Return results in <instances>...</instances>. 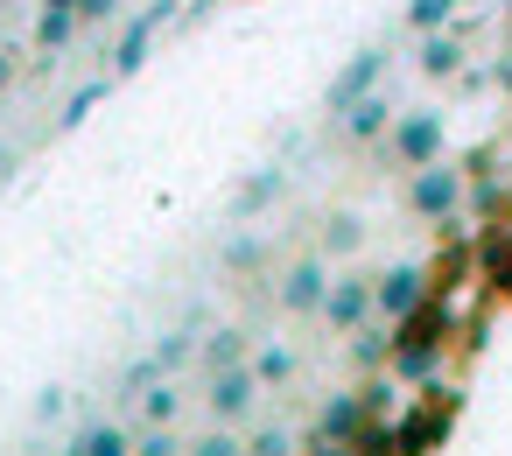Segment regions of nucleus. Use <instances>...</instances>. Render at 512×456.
Here are the masks:
<instances>
[{
    "label": "nucleus",
    "mask_w": 512,
    "mask_h": 456,
    "mask_svg": "<svg viewBox=\"0 0 512 456\" xmlns=\"http://www.w3.org/2000/svg\"><path fill=\"white\" fill-rule=\"evenodd\" d=\"M442 148H449V120H442L435 106H407V113L386 127L393 169H428V162H442Z\"/></svg>",
    "instance_id": "obj_3"
},
{
    "label": "nucleus",
    "mask_w": 512,
    "mask_h": 456,
    "mask_svg": "<svg viewBox=\"0 0 512 456\" xmlns=\"http://www.w3.org/2000/svg\"><path fill=\"white\" fill-rule=\"evenodd\" d=\"M78 15H85V22H113V15H120V0H78Z\"/></svg>",
    "instance_id": "obj_32"
},
{
    "label": "nucleus",
    "mask_w": 512,
    "mask_h": 456,
    "mask_svg": "<svg viewBox=\"0 0 512 456\" xmlns=\"http://www.w3.org/2000/svg\"><path fill=\"white\" fill-rule=\"evenodd\" d=\"M78 22H85L78 8H36V50H43V57H57V50L78 36Z\"/></svg>",
    "instance_id": "obj_15"
},
{
    "label": "nucleus",
    "mask_w": 512,
    "mask_h": 456,
    "mask_svg": "<svg viewBox=\"0 0 512 456\" xmlns=\"http://www.w3.org/2000/svg\"><path fill=\"white\" fill-rule=\"evenodd\" d=\"M211 421H246L253 414V400H260V372L253 365H225V372H211Z\"/></svg>",
    "instance_id": "obj_10"
},
{
    "label": "nucleus",
    "mask_w": 512,
    "mask_h": 456,
    "mask_svg": "<svg viewBox=\"0 0 512 456\" xmlns=\"http://www.w3.org/2000/svg\"><path fill=\"white\" fill-rule=\"evenodd\" d=\"M372 414H365V393L351 386V393H330L323 400V414H316V435L323 442H358V428H365Z\"/></svg>",
    "instance_id": "obj_11"
},
{
    "label": "nucleus",
    "mask_w": 512,
    "mask_h": 456,
    "mask_svg": "<svg viewBox=\"0 0 512 456\" xmlns=\"http://www.w3.org/2000/svg\"><path fill=\"white\" fill-rule=\"evenodd\" d=\"M456 8H463V0H407V29L414 36H435V29L456 22Z\"/></svg>",
    "instance_id": "obj_18"
},
{
    "label": "nucleus",
    "mask_w": 512,
    "mask_h": 456,
    "mask_svg": "<svg viewBox=\"0 0 512 456\" xmlns=\"http://www.w3.org/2000/svg\"><path fill=\"white\" fill-rule=\"evenodd\" d=\"M379 78H386V50H358V57H344V71L330 78V92H323V106L344 120L365 92H379Z\"/></svg>",
    "instance_id": "obj_7"
},
{
    "label": "nucleus",
    "mask_w": 512,
    "mask_h": 456,
    "mask_svg": "<svg viewBox=\"0 0 512 456\" xmlns=\"http://www.w3.org/2000/svg\"><path fill=\"white\" fill-rule=\"evenodd\" d=\"M505 22H512V0H505Z\"/></svg>",
    "instance_id": "obj_38"
},
{
    "label": "nucleus",
    "mask_w": 512,
    "mask_h": 456,
    "mask_svg": "<svg viewBox=\"0 0 512 456\" xmlns=\"http://www.w3.org/2000/svg\"><path fill=\"white\" fill-rule=\"evenodd\" d=\"M302 456H358V449H351V442H323V435H309Z\"/></svg>",
    "instance_id": "obj_31"
},
{
    "label": "nucleus",
    "mask_w": 512,
    "mask_h": 456,
    "mask_svg": "<svg viewBox=\"0 0 512 456\" xmlns=\"http://www.w3.org/2000/svg\"><path fill=\"white\" fill-rule=\"evenodd\" d=\"M428 78H456L463 71V43H456V29H435V36H421V57H414Z\"/></svg>",
    "instance_id": "obj_14"
},
{
    "label": "nucleus",
    "mask_w": 512,
    "mask_h": 456,
    "mask_svg": "<svg viewBox=\"0 0 512 456\" xmlns=\"http://www.w3.org/2000/svg\"><path fill=\"white\" fill-rule=\"evenodd\" d=\"M190 456H246V442L232 435V421H218L211 435H197V442H190Z\"/></svg>",
    "instance_id": "obj_29"
},
{
    "label": "nucleus",
    "mask_w": 512,
    "mask_h": 456,
    "mask_svg": "<svg viewBox=\"0 0 512 456\" xmlns=\"http://www.w3.org/2000/svg\"><path fill=\"white\" fill-rule=\"evenodd\" d=\"M64 456H134V428H120V421H92V428H78V442H71Z\"/></svg>",
    "instance_id": "obj_12"
},
{
    "label": "nucleus",
    "mask_w": 512,
    "mask_h": 456,
    "mask_svg": "<svg viewBox=\"0 0 512 456\" xmlns=\"http://www.w3.org/2000/svg\"><path fill=\"white\" fill-rule=\"evenodd\" d=\"M393 120H400V113L386 106V92H365V99H358V106L344 113V134H351V141H379V134H386Z\"/></svg>",
    "instance_id": "obj_13"
},
{
    "label": "nucleus",
    "mask_w": 512,
    "mask_h": 456,
    "mask_svg": "<svg viewBox=\"0 0 512 456\" xmlns=\"http://www.w3.org/2000/svg\"><path fill=\"white\" fill-rule=\"evenodd\" d=\"M463 190H470V176H463V169L428 162V169H414V176H407V211H414V218H428V225H456Z\"/></svg>",
    "instance_id": "obj_4"
},
{
    "label": "nucleus",
    "mask_w": 512,
    "mask_h": 456,
    "mask_svg": "<svg viewBox=\"0 0 512 456\" xmlns=\"http://www.w3.org/2000/svg\"><path fill=\"white\" fill-rule=\"evenodd\" d=\"M449 337H456V309H449V295H428L414 316L393 323V365H386V372H393L400 386H428V379L442 372Z\"/></svg>",
    "instance_id": "obj_1"
},
{
    "label": "nucleus",
    "mask_w": 512,
    "mask_h": 456,
    "mask_svg": "<svg viewBox=\"0 0 512 456\" xmlns=\"http://www.w3.org/2000/svg\"><path fill=\"white\" fill-rule=\"evenodd\" d=\"M134 456H190V442H183L176 421H169V428H148V435L134 442Z\"/></svg>",
    "instance_id": "obj_28"
},
{
    "label": "nucleus",
    "mask_w": 512,
    "mask_h": 456,
    "mask_svg": "<svg viewBox=\"0 0 512 456\" xmlns=\"http://www.w3.org/2000/svg\"><path fill=\"white\" fill-rule=\"evenodd\" d=\"M274 197H281V169H260V176L239 190V204H232V211H239V218H253V211H267Z\"/></svg>",
    "instance_id": "obj_22"
},
{
    "label": "nucleus",
    "mask_w": 512,
    "mask_h": 456,
    "mask_svg": "<svg viewBox=\"0 0 512 456\" xmlns=\"http://www.w3.org/2000/svg\"><path fill=\"white\" fill-rule=\"evenodd\" d=\"M456 414H463V393L428 379V386H421V400H414L407 414H393V428H400V456H435V449L449 442Z\"/></svg>",
    "instance_id": "obj_2"
},
{
    "label": "nucleus",
    "mask_w": 512,
    "mask_h": 456,
    "mask_svg": "<svg viewBox=\"0 0 512 456\" xmlns=\"http://www.w3.org/2000/svg\"><path fill=\"white\" fill-rule=\"evenodd\" d=\"M176 407H183V393H169L162 379L141 393V421H148V428H169V421H176Z\"/></svg>",
    "instance_id": "obj_25"
},
{
    "label": "nucleus",
    "mask_w": 512,
    "mask_h": 456,
    "mask_svg": "<svg viewBox=\"0 0 512 456\" xmlns=\"http://www.w3.org/2000/svg\"><path fill=\"white\" fill-rule=\"evenodd\" d=\"M358 344H351V358H358V372H386L393 365V323H379V330H351Z\"/></svg>",
    "instance_id": "obj_16"
},
{
    "label": "nucleus",
    "mask_w": 512,
    "mask_h": 456,
    "mask_svg": "<svg viewBox=\"0 0 512 456\" xmlns=\"http://www.w3.org/2000/svg\"><path fill=\"white\" fill-rule=\"evenodd\" d=\"M204 365H211V372H225V365H246V330H218V337L204 344Z\"/></svg>",
    "instance_id": "obj_24"
},
{
    "label": "nucleus",
    "mask_w": 512,
    "mask_h": 456,
    "mask_svg": "<svg viewBox=\"0 0 512 456\" xmlns=\"http://www.w3.org/2000/svg\"><path fill=\"white\" fill-rule=\"evenodd\" d=\"M491 78H498V92H512V50L498 57V71H491Z\"/></svg>",
    "instance_id": "obj_34"
},
{
    "label": "nucleus",
    "mask_w": 512,
    "mask_h": 456,
    "mask_svg": "<svg viewBox=\"0 0 512 456\" xmlns=\"http://www.w3.org/2000/svg\"><path fill=\"white\" fill-rule=\"evenodd\" d=\"M106 92H113V78H92V85H78V92H71V106L57 113V127H85V120L99 113V99H106Z\"/></svg>",
    "instance_id": "obj_19"
},
{
    "label": "nucleus",
    "mask_w": 512,
    "mask_h": 456,
    "mask_svg": "<svg viewBox=\"0 0 512 456\" xmlns=\"http://www.w3.org/2000/svg\"><path fill=\"white\" fill-rule=\"evenodd\" d=\"M43 8H78V0H43Z\"/></svg>",
    "instance_id": "obj_36"
},
{
    "label": "nucleus",
    "mask_w": 512,
    "mask_h": 456,
    "mask_svg": "<svg viewBox=\"0 0 512 456\" xmlns=\"http://www.w3.org/2000/svg\"><path fill=\"white\" fill-rule=\"evenodd\" d=\"M484 281H491L498 295H512V232H491V246H484Z\"/></svg>",
    "instance_id": "obj_21"
},
{
    "label": "nucleus",
    "mask_w": 512,
    "mask_h": 456,
    "mask_svg": "<svg viewBox=\"0 0 512 456\" xmlns=\"http://www.w3.org/2000/svg\"><path fill=\"white\" fill-rule=\"evenodd\" d=\"M365 316H379L372 309V274H337L330 295H323V323L351 337V330H365Z\"/></svg>",
    "instance_id": "obj_8"
},
{
    "label": "nucleus",
    "mask_w": 512,
    "mask_h": 456,
    "mask_svg": "<svg viewBox=\"0 0 512 456\" xmlns=\"http://www.w3.org/2000/svg\"><path fill=\"white\" fill-rule=\"evenodd\" d=\"M358 246H365V218L337 211V218L323 225V253H337V260H344V253H358Z\"/></svg>",
    "instance_id": "obj_20"
},
{
    "label": "nucleus",
    "mask_w": 512,
    "mask_h": 456,
    "mask_svg": "<svg viewBox=\"0 0 512 456\" xmlns=\"http://www.w3.org/2000/svg\"><path fill=\"white\" fill-rule=\"evenodd\" d=\"M8 78H15V57H8V50H0V92H8Z\"/></svg>",
    "instance_id": "obj_35"
},
{
    "label": "nucleus",
    "mask_w": 512,
    "mask_h": 456,
    "mask_svg": "<svg viewBox=\"0 0 512 456\" xmlns=\"http://www.w3.org/2000/svg\"><path fill=\"white\" fill-rule=\"evenodd\" d=\"M323 295H330V267L316 253H302L288 274H281V309L288 316H323Z\"/></svg>",
    "instance_id": "obj_9"
},
{
    "label": "nucleus",
    "mask_w": 512,
    "mask_h": 456,
    "mask_svg": "<svg viewBox=\"0 0 512 456\" xmlns=\"http://www.w3.org/2000/svg\"><path fill=\"white\" fill-rule=\"evenodd\" d=\"M57 414H64V386H50V393L36 400V421H57Z\"/></svg>",
    "instance_id": "obj_33"
},
{
    "label": "nucleus",
    "mask_w": 512,
    "mask_h": 456,
    "mask_svg": "<svg viewBox=\"0 0 512 456\" xmlns=\"http://www.w3.org/2000/svg\"><path fill=\"white\" fill-rule=\"evenodd\" d=\"M358 393H365V414H372V421H393V407H400V379H393V372H365Z\"/></svg>",
    "instance_id": "obj_17"
},
{
    "label": "nucleus",
    "mask_w": 512,
    "mask_h": 456,
    "mask_svg": "<svg viewBox=\"0 0 512 456\" xmlns=\"http://www.w3.org/2000/svg\"><path fill=\"white\" fill-rule=\"evenodd\" d=\"M8 162H15V155H8V148H0V169H8Z\"/></svg>",
    "instance_id": "obj_37"
},
{
    "label": "nucleus",
    "mask_w": 512,
    "mask_h": 456,
    "mask_svg": "<svg viewBox=\"0 0 512 456\" xmlns=\"http://www.w3.org/2000/svg\"><path fill=\"white\" fill-rule=\"evenodd\" d=\"M190 351H197V337H190V330H169V337L155 344V365H162V372H176V365H183Z\"/></svg>",
    "instance_id": "obj_30"
},
{
    "label": "nucleus",
    "mask_w": 512,
    "mask_h": 456,
    "mask_svg": "<svg viewBox=\"0 0 512 456\" xmlns=\"http://www.w3.org/2000/svg\"><path fill=\"white\" fill-rule=\"evenodd\" d=\"M253 372H260V386H281V379H295V351L288 344H260L253 351Z\"/></svg>",
    "instance_id": "obj_23"
},
{
    "label": "nucleus",
    "mask_w": 512,
    "mask_h": 456,
    "mask_svg": "<svg viewBox=\"0 0 512 456\" xmlns=\"http://www.w3.org/2000/svg\"><path fill=\"white\" fill-rule=\"evenodd\" d=\"M428 295H435V281H428V267H414V260H400V267L372 274V309H379V323H400V316H414Z\"/></svg>",
    "instance_id": "obj_5"
},
{
    "label": "nucleus",
    "mask_w": 512,
    "mask_h": 456,
    "mask_svg": "<svg viewBox=\"0 0 512 456\" xmlns=\"http://www.w3.org/2000/svg\"><path fill=\"white\" fill-rule=\"evenodd\" d=\"M351 449H358V456H400V428H393V421H365Z\"/></svg>",
    "instance_id": "obj_26"
},
{
    "label": "nucleus",
    "mask_w": 512,
    "mask_h": 456,
    "mask_svg": "<svg viewBox=\"0 0 512 456\" xmlns=\"http://www.w3.org/2000/svg\"><path fill=\"white\" fill-rule=\"evenodd\" d=\"M295 449H302V442H295V435H288V428H274V421H267V428H253V435H246V456H295Z\"/></svg>",
    "instance_id": "obj_27"
},
{
    "label": "nucleus",
    "mask_w": 512,
    "mask_h": 456,
    "mask_svg": "<svg viewBox=\"0 0 512 456\" xmlns=\"http://www.w3.org/2000/svg\"><path fill=\"white\" fill-rule=\"evenodd\" d=\"M183 15V0H155V8H141L127 29H120V50H113V78H134L141 64H148V50H155V36L169 29Z\"/></svg>",
    "instance_id": "obj_6"
}]
</instances>
